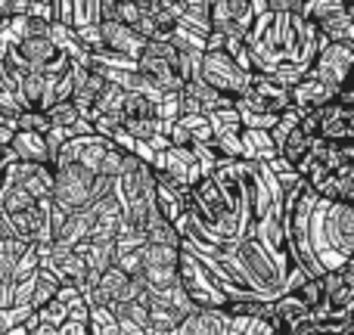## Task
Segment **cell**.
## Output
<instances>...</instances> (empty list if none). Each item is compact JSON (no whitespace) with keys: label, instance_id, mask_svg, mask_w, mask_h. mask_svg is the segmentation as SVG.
I'll return each mask as SVG.
<instances>
[{"label":"cell","instance_id":"3","mask_svg":"<svg viewBox=\"0 0 354 335\" xmlns=\"http://www.w3.org/2000/svg\"><path fill=\"white\" fill-rule=\"evenodd\" d=\"M177 286L187 292L193 307H212V311H224L227 307V292L218 283V276L199 261L189 249L180 245V258H177Z\"/></svg>","mask_w":354,"mask_h":335},{"label":"cell","instance_id":"31","mask_svg":"<svg viewBox=\"0 0 354 335\" xmlns=\"http://www.w3.org/2000/svg\"><path fill=\"white\" fill-rule=\"evenodd\" d=\"M10 162H12V155H10V149H6V146H3V143H0V171H3L6 165H10Z\"/></svg>","mask_w":354,"mask_h":335},{"label":"cell","instance_id":"12","mask_svg":"<svg viewBox=\"0 0 354 335\" xmlns=\"http://www.w3.org/2000/svg\"><path fill=\"white\" fill-rule=\"evenodd\" d=\"M317 28V35L326 44H351L354 47V22H351V6H326L308 16Z\"/></svg>","mask_w":354,"mask_h":335},{"label":"cell","instance_id":"24","mask_svg":"<svg viewBox=\"0 0 354 335\" xmlns=\"http://www.w3.org/2000/svg\"><path fill=\"white\" fill-rule=\"evenodd\" d=\"M68 25L72 28L97 25V0H68Z\"/></svg>","mask_w":354,"mask_h":335},{"label":"cell","instance_id":"19","mask_svg":"<svg viewBox=\"0 0 354 335\" xmlns=\"http://www.w3.org/2000/svg\"><path fill=\"white\" fill-rule=\"evenodd\" d=\"M143 298H147V311H149L147 335H168V332H174L177 326H180V320H183V317L174 311L171 305H168L165 295H159V292H147Z\"/></svg>","mask_w":354,"mask_h":335},{"label":"cell","instance_id":"4","mask_svg":"<svg viewBox=\"0 0 354 335\" xmlns=\"http://www.w3.org/2000/svg\"><path fill=\"white\" fill-rule=\"evenodd\" d=\"M196 78L202 84H208L212 90L224 93V97L236 99L245 93L252 75L233 59L227 50H202L199 56V68H196Z\"/></svg>","mask_w":354,"mask_h":335},{"label":"cell","instance_id":"13","mask_svg":"<svg viewBox=\"0 0 354 335\" xmlns=\"http://www.w3.org/2000/svg\"><path fill=\"white\" fill-rule=\"evenodd\" d=\"M333 97H336V90L326 87L324 81H317L314 75H305L301 81H295V84L289 87V103H292V109L299 112V115L324 109L326 103H333Z\"/></svg>","mask_w":354,"mask_h":335},{"label":"cell","instance_id":"7","mask_svg":"<svg viewBox=\"0 0 354 335\" xmlns=\"http://www.w3.org/2000/svg\"><path fill=\"white\" fill-rule=\"evenodd\" d=\"M112 146H115V143H112L109 137H100V134L68 137V140L59 146V153H56L53 165L72 162V165H81V168L91 171V174H97L100 165H103V159H106V153H109Z\"/></svg>","mask_w":354,"mask_h":335},{"label":"cell","instance_id":"6","mask_svg":"<svg viewBox=\"0 0 354 335\" xmlns=\"http://www.w3.org/2000/svg\"><path fill=\"white\" fill-rule=\"evenodd\" d=\"M351 62H354V47L351 44H324L314 56L308 75H314L317 81H324L326 87L339 90L348 84L351 78Z\"/></svg>","mask_w":354,"mask_h":335},{"label":"cell","instance_id":"18","mask_svg":"<svg viewBox=\"0 0 354 335\" xmlns=\"http://www.w3.org/2000/svg\"><path fill=\"white\" fill-rule=\"evenodd\" d=\"M91 227H93V211L91 208H78V211H68L66 220L59 224V230L50 236L53 245H62V249H75L78 242H84L91 236Z\"/></svg>","mask_w":354,"mask_h":335},{"label":"cell","instance_id":"5","mask_svg":"<svg viewBox=\"0 0 354 335\" xmlns=\"http://www.w3.org/2000/svg\"><path fill=\"white\" fill-rule=\"evenodd\" d=\"M177 258L180 249L171 245H153L143 242L140 249V276L147 283V292H168L177 283Z\"/></svg>","mask_w":354,"mask_h":335},{"label":"cell","instance_id":"21","mask_svg":"<svg viewBox=\"0 0 354 335\" xmlns=\"http://www.w3.org/2000/svg\"><path fill=\"white\" fill-rule=\"evenodd\" d=\"M239 146H243V162H270L277 155V146L274 140L268 137V131H252V128H243L239 131Z\"/></svg>","mask_w":354,"mask_h":335},{"label":"cell","instance_id":"1","mask_svg":"<svg viewBox=\"0 0 354 335\" xmlns=\"http://www.w3.org/2000/svg\"><path fill=\"white\" fill-rule=\"evenodd\" d=\"M221 249L227 251L236 270L243 274V280L249 283V289L258 295V298H277V295L286 289V276H283V267L268 249L255 239V233L245 230L239 233L236 239L224 242Z\"/></svg>","mask_w":354,"mask_h":335},{"label":"cell","instance_id":"22","mask_svg":"<svg viewBox=\"0 0 354 335\" xmlns=\"http://www.w3.org/2000/svg\"><path fill=\"white\" fill-rule=\"evenodd\" d=\"M44 93H47V78L41 72H25L19 78V103H22V109L44 112Z\"/></svg>","mask_w":354,"mask_h":335},{"label":"cell","instance_id":"16","mask_svg":"<svg viewBox=\"0 0 354 335\" xmlns=\"http://www.w3.org/2000/svg\"><path fill=\"white\" fill-rule=\"evenodd\" d=\"M311 153H314V137H308L299 124H295V128L280 140V146H277V155H280L299 177L305 174L308 162H311Z\"/></svg>","mask_w":354,"mask_h":335},{"label":"cell","instance_id":"2","mask_svg":"<svg viewBox=\"0 0 354 335\" xmlns=\"http://www.w3.org/2000/svg\"><path fill=\"white\" fill-rule=\"evenodd\" d=\"M115 189V180H106V177L91 174L81 165H53V195L50 199L56 205L68 208V211H78V208H91L100 195L112 193Z\"/></svg>","mask_w":354,"mask_h":335},{"label":"cell","instance_id":"20","mask_svg":"<svg viewBox=\"0 0 354 335\" xmlns=\"http://www.w3.org/2000/svg\"><path fill=\"white\" fill-rule=\"evenodd\" d=\"M10 155L12 162H28V165H50L47 143L41 134H28V131H16L10 140Z\"/></svg>","mask_w":354,"mask_h":335},{"label":"cell","instance_id":"25","mask_svg":"<svg viewBox=\"0 0 354 335\" xmlns=\"http://www.w3.org/2000/svg\"><path fill=\"white\" fill-rule=\"evenodd\" d=\"M16 131H28V134H47L50 131V118H47V112H41V109H22L16 115Z\"/></svg>","mask_w":354,"mask_h":335},{"label":"cell","instance_id":"8","mask_svg":"<svg viewBox=\"0 0 354 335\" xmlns=\"http://www.w3.org/2000/svg\"><path fill=\"white\" fill-rule=\"evenodd\" d=\"M149 165H153L156 174L174 180L177 186H183L187 193H189V186L202 177L196 155L189 153V149H180V146H165V149H159V153H153V162H149Z\"/></svg>","mask_w":354,"mask_h":335},{"label":"cell","instance_id":"14","mask_svg":"<svg viewBox=\"0 0 354 335\" xmlns=\"http://www.w3.org/2000/svg\"><path fill=\"white\" fill-rule=\"evenodd\" d=\"M100 35H103V50L124 56V59H137L143 44H147L134 28L122 22H100Z\"/></svg>","mask_w":354,"mask_h":335},{"label":"cell","instance_id":"28","mask_svg":"<svg viewBox=\"0 0 354 335\" xmlns=\"http://www.w3.org/2000/svg\"><path fill=\"white\" fill-rule=\"evenodd\" d=\"M289 335H324V326L314 320V314H305L301 320H295V323L289 326Z\"/></svg>","mask_w":354,"mask_h":335},{"label":"cell","instance_id":"29","mask_svg":"<svg viewBox=\"0 0 354 335\" xmlns=\"http://www.w3.org/2000/svg\"><path fill=\"white\" fill-rule=\"evenodd\" d=\"M68 320H78V323H87V320H91V305L84 301V295H78V298L68 305Z\"/></svg>","mask_w":354,"mask_h":335},{"label":"cell","instance_id":"9","mask_svg":"<svg viewBox=\"0 0 354 335\" xmlns=\"http://www.w3.org/2000/svg\"><path fill=\"white\" fill-rule=\"evenodd\" d=\"M3 180H12L25 189L35 202H50L53 195V165H28V162H10L0 171Z\"/></svg>","mask_w":354,"mask_h":335},{"label":"cell","instance_id":"11","mask_svg":"<svg viewBox=\"0 0 354 335\" xmlns=\"http://www.w3.org/2000/svg\"><path fill=\"white\" fill-rule=\"evenodd\" d=\"M317 140L324 143H342L354 140V109L342 103H326L317 109Z\"/></svg>","mask_w":354,"mask_h":335},{"label":"cell","instance_id":"15","mask_svg":"<svg viewBox=\"0 0 354 335\" xmlns=\"http://www.w3.org/2000/svg\"><path fill=\"white\" fill-rule=\"evenodd\" d=\"M10 53L16 56L25 68L41 72L47 62H53L56 56H59V50H56V44L50 41V37H22V41H16L10 47Z\"/></svg>","mask_w":354,"mask_h":335},{"label":"cell","instance_id":"30","mask_svg":"<svg viewBox=\"0 0 354 335\" xmlns=\"http://www.w3.org/2000/svg\"><path fill=\"white\" fill-rule=\"evenodd\" d=\"M56 335H91V326L78 323V320H66V323L56 329Z\"/></svg>","mask_w":354,"mask_h":335},{"label":"cell","instance_id":"26","mask_svg":"<svg viewBox=\"0 0 354 335\" xmlns=\"http://www.w3.org/2000/svg\"><path fill=\"white\" fill-rule=\"evenodd\" d=\"M44 112H47V118H50V128H62V131H68L81 118L78 109H75L68 99H66V103H53L50 109H44Z\"/></svg>","mask_w":354,"mask_h":335},{"label":"cell","instance_id":"27","mask_svg":"<svg viewBox=\"0 0 354 335\" xmlns=\"http://www.w3.org/2000/svg\"><path fill=\"white\" fill-rule=\"evenodd\" d=\"M35 317H37V323H47V326H53V329H59V326L68 320V307L53 298V301H47V305L37 307Z\"/></svg>","mask_w":354,"mask_h":335},{"label":"cell","instance_id":"32","mask_svg":"<svg viewBox=\"0 0 354 335\" xmlns=\"http://www.w3.org/2000/svg\"><path fill=\"white\" fill-rule=\"evenodd\" d=\"M0 28H3V16H0Z\"/></svg>","mask_w":354,"mask_h":335},{"label":"cell","instance_id":"10","mask_svg":"<svg viewBox=\"0 0 354 335\" xmlns=\"http://www.w3.org/2000/svg\"><path fill=\"white\" fill-rule=\"evenodd\" d=\"M6 230L12 239H22L25 245L50 242V220H47V202H35L31 208L16 214H6Z\"/></svg>","mask_w":354,"mask_h":335},{"label":"cell","instance_id":"23","mask_svg":"<svg viewBox=\"0 0 354 335\" xmlns=\"http://www.w3.org/2000/svg\"><path fill=\"white\" fill-rule=\"evenodd\" d=\"M205 122H208V128H212V140H214V137H236L239 131H243L239 112L233 109V106H227V109L205 112Z\"/></svg>","mask_w":354,"mask_h":335},{"label":"cell","instance_id":"17","mask_svg":"<svg viewBox=\"0 0 354 335\" xmlns=\"http://www.w3.org/2000/svg\"><path fill=\"white\" fill-rule=\"evenodd\" d=\"M230 317L224 311H212V307H196L177 326V335H227Z\"/></svg>","mask_w":354,"mask_h":335}]
</instances>
